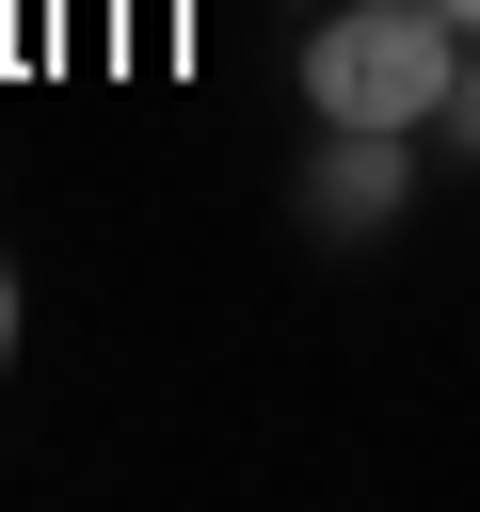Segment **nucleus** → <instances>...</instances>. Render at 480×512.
Here are the masks:
<instances>
[{
    "label": "nucleus",
    "instance_id": "obj_1",
    "mask_svg": "<svg viewBox=\"0 0 480 512\" xmlns=\"http://www.w3.org/2000/svg\"><path fill=\"white\" fill-rule=\"evenodd\" d=\"M464 64H480V32H464L448 0H320L288 80H304L320 128H416V144H432V112H448Z\"/></svg>",
    "mask_w": 480,
    "mask_h": 512
},
{
    "label": "nucleus",
    "instance_id": "obj_2",
    "mask_svg": "<svg viewBox=\"0 0 480 512\" xmlns=\"http://www.w3.org/2000/svg\"><path fill=\"white\" fill-rule=\"evenodd\" d=\"M400 208H416V128H320L304 224H320V240H368V224H400Z\"/></svg>",
    "mask_w": 480,
    "mask_h": 512
},
{
    "label": "nucleus",
    "instance_id": "obj_3",
    "mask_svg": "<svg viewBox=\"0 0 480 512\" xmlns=\"http://www.w3.org/2000/svg\"><path fill=\"white\" fill-rule=\"evenodd\" d=\"M432 144H448V160H480V64L448 80V112H432Z\"/></svg>",
    "mask_w": 480,
    "mask_h": 512
},
{
    "label": "nucleus",
    "instance_id": "obj_4",
    "mask_svg": "<svg viewBox=\"0 0 480 512\" xmlns=\"http://www.w3.org/2000/svg\"><path fill=\"white\" fill-rule=\"evenodd\" d=\"M0 352H16V288H0Z\"/></svg>",
    "mask_w": 480,
    "mask_h": 512
},
{
    "label": "nucleus",
    "instance_id": "obj_5",
    "mask_svg": "<svg viewBox=\"0 0 480 512\" xmlns=\"http://www.w3.org/2000/svg\"><path fill=\"white\" fill-rule=\"evenodd\" d=\"M448 16H464V32H480V0H448Z\"/></svg>",
    "mask_w": 480,
    "mask_h": 512
},
{
    "label": "nucleus",
    "instance_id": "obj_6",
    "mask_svg": "<svg viewBox=\"0 0 480 512\" xmlns=\"http://www.w3.org/2000/svg\"><path fill=\"white\" fill-rule=\"evenodd\" d=\"M304 16H320V0H304Z\"/></svg>",
    "mask_w": 480,
    "mask_h": 512
}]
</instances>
